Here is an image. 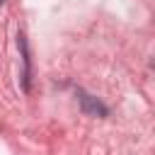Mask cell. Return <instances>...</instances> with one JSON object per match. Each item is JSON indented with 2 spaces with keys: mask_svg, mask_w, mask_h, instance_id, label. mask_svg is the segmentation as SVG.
I'll return each instance as SVG.
<instances>
[{
  "mask_svg": "<svg viewBox=\"0 0 155 155\" xmlns=\"http://www.w3.org/2000/svg\"><path fill=\"white\" fill-rule=\"evenodd\" d=\"M80 102H82V111L85 114H99V116H107V107L104 104H99L94 97H90V94H85V92H80Z\"/></svg>",
  "mask_w": 155,
  "mask_h": 155,
  "instance_id": "obj_1",
  "label": "cell"
},
{
  "mask_svg": "<svg viewBox=\"0 0 155 155\" xmlns=\"http://www.w3.org/2000/svg\"><path fill=\"white\" fill-rule=\"evenodd\" d=\"M19 48H22V56H24V75H22V82H24V90L29 87V51H27V41L24 36L19 34Z\"/></svg>",
  "mask_w": 155,
  "mask_h": 155,
  "instance_id": "obj_2",
  "label": "cell"
},
{
  "mask_svg": "<svg viewBox=\"0 0 155 155\" xmlns=\"http://www.w3.org/2000/svg\"><path fill=\"white\" fill-rule=\"evenodd\" d=\"M0 2H2V0H0Z\"/></svg>",
  "mask_w": 155,
  "mask_h": 155,
  "instance_id": "obj_3",
  "label": "cell"
}]
</instances>
